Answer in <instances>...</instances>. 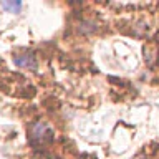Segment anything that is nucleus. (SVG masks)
<instances>
[{
  "label": "nucleus",
  "instance_id": "f257e3e1",
  "mask_svg": "<svg viewBox=\"0 0 159 159\" xmlns=\"http://www.w3.org/2000/svg\"><path fill=\"white\" fill-rule=\"evenodd\" d=\"M28 138H30V143L32 144H45V143H50L53 139V131L45 123L38 121V123L30 126Z\"/></svg>",
  "mask_w": 159,
  "mask_h": 159
},
{
  "label": "nucleus",
  "instance_id": "f03ea898",
  "mask_svg": "<svg viewBox=\"0 0 159 159\" xmlns=\"http://www.w3.org/2000/svg\"><path fill=\"white\" fill-rule=\"evenodd\" d=\"M13 61L17 66H22V68H28V70L37 68V60H35L32 53H17L13 57Z\"/></svg>",
  "mask_w": 159,
  "mask_h": 159
},
{
  "label": "nucleus",
  "instance_id": "7ed1b4c3",
  "mask_svg": "<svg viewBox=\"0 0 159 159\" xmlns=\"http://www.w3.org/2000/svg\"><path fill=\"white\" fill-rule=\"evenodd\" d=\"M2 7L12 13H18L22 10V2H2Z\"/></svg>",
  "mask_w": 159,
  "mask_h": 159
}]
</instances>
